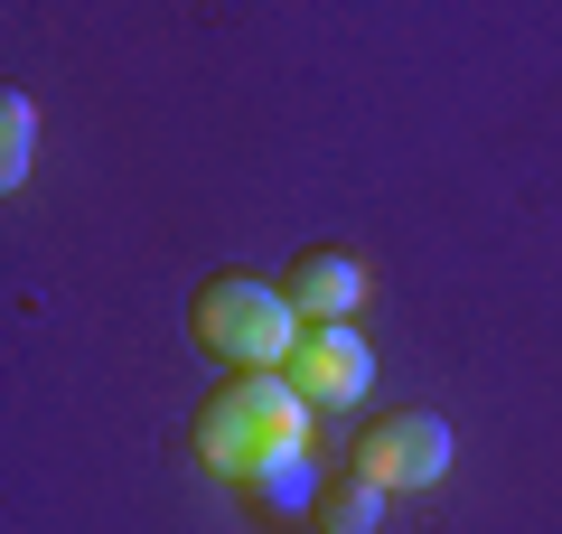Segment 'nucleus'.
<instances>
[{
	"label": "nucleus",
	"instance_id": "1",
	"mask_svg": "<svg viewBox=\"0 0 562 534\" xmlns=\"http://www.w3.org/2000/svg\"><path fill=\"white\" fill-rule=\"evenodd\" d=\"M310 432H319V413L291 394V376H225L216 394H206V413H198V459L244 488L262 459L310 450Z\"/></svg>",
	"mask_w": 562,
	"mask_h": 534
},
{
	"label": "nucleus",
	"instance_id": "2",
	"mask_svg": "<svg viewBox=\"0 0 562 534\" xmlns=\"http://www.w3.org/2000/svg\"><path fill=\"white\" fill-rule=\"evenodd\" d=\"M188 329H198L206 356H225V376H281L291 347H301V310L262 272H206Z\"/></svg>",
	"mask_w": 562,
	"mask_h": 534
},
{
	"label": "nucleus",
	"instance_id": "3",
	"mask_svg": "<svg viewBox=\"0 0 562 534\" xmlns=\"http://www.w3.org/2000/svg\"><path fill=\"white\" fill-rule=\"evenodd\" d=\"M347 469L375 478L384 497L441 488V478H450V422L422 413V403H403V413H384V422H366V432H357V459H347Z\"/></svg>",
	"mask_w": 562,
	"mask_h": 534
},
{
	"label": "nucleus",
	"instance_id": "4",
	"mask_svg": "<svg viewBox=\"0 0 562 534\" xmlns=\"http://www.w3.org/2000/svg\"><path fill=\"white\" fill-rule=\"evenodd\" d=\"M291 394L310 403V413H357L366 385H375V347H366L357 329H301V347H291Z\"/></svg>",
	"mask_w": 562,
	"mask_h": 534
},
{
	"label": "nucleus",
	"instance_id": "5",
	"mask_svg": "<svg viewBox=\"0 0 562 534\" xmlns=\"http://www.w3.org/2000/svg\"><path fill=\"white\" fill-rule=\"evenodd\" d=\"M281 291H291V310H301V329H347L366 300V263L338 254V244H310L291 272H281Z\"/></svg>",
	"mask_w": 562,
	"mask_h": 534
},
{
	"label": "nucleus",
	"instance_id": "6",
	"mask_svg": "<svg viewBox=\"0 0 562 534\" xmlns=\"http://www.w3.org/2000/svg\"><path fill=\"white\" fill-rule=\"evenodd\" d=\"M319 488H328V478L310 469V450H291V459H262V469L244 478L235 497L262 515V525H281V534H291V525H319Z\"/></svg>",
	"mask_w": 562,
	"mask_h": 534
},
{
	"label": "nucleus",
	"instance_id": "7",
	"mask_svg": "<svg viewBox=\"0 0 562 534\" xmlns=\"http://www.w3.org/2000/svg\"><path fill=\"white\" fill-rule=\"evenodd\" d=\"M384 507H394V497H384L375 478L338 469V478L319 488V534H375V525H384Z\"/></svg>",
	"mask_w": 562,
	"mask_h": 534
},
{
	"label": "nucleus",
	"instance_id": "8",
	"mask_svg": "<svg viewBox=\"0 0 562 534\" xmlns=\"http://www.w3.org/2000/svg\"><path fill=\"white\" fill-rule=\"evenodd\" d=\"M29 151H38V103L10 85V94H0V188H10V198H20V178H29Z\"/></svg>",
	"mask_w": 562,
	"mask_h": 534
}]
</instances>
